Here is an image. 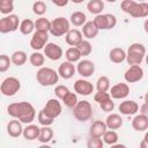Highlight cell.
Instances as JSON below:
<instances>
[{
  "mask_svg": "<svg viewBox=\"0 0 148 148\" xmlns=\"http://www.w3.org/2000/svg\"><path fill=\"white\" fill-rule=\"evenodd\" d=\"M108 131V126L105 124V121L102 120H95L89 130V135L90 136H96V138H102L104 135V133Z\"/></svg>",
  "mask_w": 148,
  "mask_h": 148,
  "instance_id": "obj_19",
  "label": "cell"
},
{
  "mask_svg": "<svg viewBox=\"0 0 148 148\" xmlns=\"http://www.w3.org/2000/svg\"><path fill=\"white\" fill-rule=\"evenodd\" d=\"M38 148H52L51 146H49V145H46V143H43L42 146H39Z\"/></svg>",
  "mask_w": 148,
  "mask_h": 148,
  "instance_id": "obj_53",
  "label": "cell"
},
{
  "mask_svg": "<svg viewBox=\"0 0 148 148\" xmlns=\"http://www.w3.org/2000/svg\"><path fill=\"white\" fill-rule=\"evenodd\" d=\"M7 113L14 118L20 120L22 124H31L36 117V110L34 105L29 102H16L12 103L7 106Z\"/></svg>",
  "mask_w": 148,
  "mask_h": 148,
  "instance_id": "obj_1",
  "label": "cell"
},
{
  "mask_svg": "<svg viewBox=\"0 0 148 148\" xmlns=\"http://www.w3.org/2000/svg\"><path fill=\"white\" fill-rule=\"evenodd\" d=\"M37 120H38V123H39L42 126H51V125L53 124V121H54V119H51L50 117H47V116L43 112V110H40V111L38 112V114H37Z\"/></svg>",
  "mask_w": 148,
  "mask_h": 148,
  "instance_id": "obj_42",
  "label": "cell"
},
{
  "mask_svg": "<svg viewBox=\"0 0 148 148\" xmlns=\"http://www.w3.org/2000/svg\"><path fill=\"white\" fill-rule=\"evenodd\" d=\"M140 113L148 117V103H143L141 106H140Z\"/></svg>",
  "mask_w": 148,
  "mask_h": 148,
  "instance_id": "obj_48",
  "label": "cell"
},
{
  "mask_svg": "<svg viewBox=\"0 0 148 148\" xmlns=\"http://www.w3.org/2000/svg\"><path fill=\"white\" fill-rule=\"evenodd\" d=\"M99 108H101L103 111H105V112H111V111H113V109H114V102L112 101V98H110L109 101H106V102L99 104Z\"/></svg>",
  "mask_w": 148,
  "mask_h": 148,
  "instance_id": "obj_47",
  "label": "cell"
},
{
  "mask_svg": "<svg viewBox=\"0 0 148 148\" xmlns=\"http://www.w3.org/2000/svg\"><path fill=\"white\" fill-rule=\"evenodd\" d=\"M96 89H97V92H108V90L110 89L109 77L105 75L99 76L96 81Z\"/></svg>",
  "mask_w": 148,
  "mask_h": 148,
  "instance_id": "obj_34",
  "label": "cell"
},
{
  "mask_svg": "<svg viewBox=\"0 0 148 148\" xmlns=\"http://www.w3.org/2000/svg\"><path fill=\"white\" fill-rule=\"evenodd\" d=\"M87 9L89 13L97 16V15L102 14V12L104 9V2L102 0H90L87 3Z\"/></svg>",
  "mask_w": 148,
  "mask_h": 148,
  "instance_id": "obj_28",
  "label": "cell"
},
{
  "mask_svg": "<svg viewBox=\"0 0 148 148\" xmlns=\"http://www.w3.org/2000/svg\"><path fill=\"white\" fill-rule=\"evenodd\" d=\"M98 29L95 27L92 21H87V23L83 25L82 28V35L87 38V39H94L97 37L98 35Z\"/></svg>",
  "mask_w": 148,
  "mask_h": 148,
  "instance_id": "obj_26",
  "label": "cell"
},
{
  "mask_svg": "<svg viewBox=\"0 0 148 148\" xmlns=\"http://www.w3.org/2000/svg\"><path fill=\"white\" fill-rule=\"evenodd\" d=\"M35 29L37 31H46L50 32L51 30V21L47 20L46 17H39L35 21Z\"/></svg>",
  "mask_w": 148,
  "mask_h": 148,
  "instance_id": "obj_33",
  "label": "cell"
},
{
  "mask_svg": "<svg viewBox=\"0 0 148 148\" xmlns=\"http://www.w3.org/2000/svg\"><path fill=\"white\" fill-rule=\"evenodd\" d=\"M102 139H103L104 143L112 146V145H116L117 143V141H118V134H117L116 131L109 130V131H106L104 133V135L102 136Z\"/></svg>",
  "mask_w": 148,
  "mask_h": 148,
  "instance_id": "obj_37",
  "label": "cell"
},
{
  "mask_svg": "<svg viewBox=\"0 0 148 148\" xmlns=\"http://www.w3.org/2000/svg\"><path fill=\"white\" fill-rule=\"evenodd\" d=\"M110 98H112L111 95H110V92H96L94 95V101L97 102L98 104H102V103L109 101Z\"/></svg>",
  "mask_w": 148,
  "mask_h": 148,
  "instance_id": "obj_46",
  "label": "cell"
},
{
  "mask_svg": "<svg viewBox=\"0 0 148 148\" xmlns=\"http://www.w3.org/2000/svg\"><path fill=\"white\" fill-rule=\"evenodd\" d=\"M76 72L82 77H89L95 72V64L91 60H88V59L80 60L76 65Z\"/></svg>",
  "mask_w": 148,
  "mask_h": 148,
  "instance_id": "obj_12",
  "label": "cell"
},
{
  "mask_svg": "<svg viewBox=\"0 0 148 148\" xmlns=\"http://www.w3.org/2000/svg\"><path fill=\"white\" fill-rule=\"evenodd\" d=\"M110 148H127L125 145H121V143H116V145H112Z\"/></svg>",
  "mask_w": 148,
  "mask_h": 148,
  "instance_id": "obj_50",
  "label": "cell"
},
{
  "mask_svg": "<svg viewBox=\"0 0 148 148\" xmlns=\"http://www.w3.org/2000/svg\"><path fill=\"white\" fill-rule=\"evenodd\" d=\"M43 112L50 117L51 119H56L57 117H59L62 112V108H61V104L59 102V99L57 98H50L46 104L44 105V108L42 109Z\"/></svg>",
  "mask_w": 148,
  "mask_h": 148,
  "instance_id": "obj_10",
  "label": "cell"
},
{
  "mask_svg": "<svg viewBox=\"0 0 148 148\" xmlns=\"http://www.w3.org/2000/svg\"><path fill=\"white\" fill-rule=\"evenodd\" d=\"M39 133H40V127H38L37 125H34V124H29L27 125L24 128H23V138L28 141H32V140H38V136H39Z\"/></svg>",
  "mask_w": 148,
  "mask_h": 148,
  "instance_id": "obj_23",
  "label": "cell"
},
{
  "mask_svg": "<svg viewBox=\"0 0 148 148\" xmlns=\"http://www.w3.org/2000/svg\"><path fill=\"white\" fill-rule=\"evenodd\" d=\"M145 60H146V64L148 65V54H146V57H145Z\"/></svg>",
  "mask_w": 148,
  "mask_h": 148,
  "instance_id": "obj_56",
  "label": "cell"
},
{
  "mask_svg": "<svg viewBox=\"0 0 148 148\" xmlns=\"http://www.w3.org/2000/svg\"><path fill=\"white\" fill-rule=\"evenodd\" d=\"M132 127L136 132H143L148 130V117L143 114H136L132 119Z\"/></svg>",
  "mask_w": 148,
  "mask_h": 148,
  "instance_id": "obj_21",
  "label": "cell"
},
{
  "mask_svg": "<svg viewBox=\"0 0 148 148\" xmlns=\"http://www.w3.org/2000/svg\"><path fill=\"white\" fill-rule=\"evenodd\" d=\"M32 12H34V14L39 15L42 17V15H44L46 13V3L42 0L35 1L32 5Z\"/></svg>",
  "mask_w": 148,
  "mask_h": 148,
  "instance_id": "obj_40",
  "label": "cell"
},
{
  "mask_svg": "<svg viewBox=\"0 0 148 148\" xmlns=\"http://www.w3.org/2000/svg\"><path fill=\"white\" fill-rule=\"evenodd\" d=\"M71 30V22L62 17V16H59V17H56L51 21V30H50V34L54 37H60V36H66L67 32Z\"/></svg>",
  "mask_w": 148,
  "mask_h": 148,
  "instance_id": "obj_5",
  "label": "cell"
},
{
  "mask_svg": "<svg viewBox=\"0 0 148 148\" xmlns=\"http://www.w3.org/2000/svg\"><path fill=\"white\" fill-rule=\"evenodd\" d=\"M74 90L75 92H77L79 95L82 96H89L91 95V92L94 91V86L91 82L83 80V79H79L75 81L74 83Z\"/></svg>",
  "mask_w": 148,
  "mask_h": 148,
  "instance_id": "obj_16",
  "label": "cell"
},
{
  "mask_svg": "<svg viewBox=\"0 0 148 148\" xmlns=\"http://www.w3.org/2000/svg\"><path fill=\"white\" fill-rule=\"evenodd\" d=\"M146 57V47L141 43H133L126 52V61L131 66L140 65Z\"/></svg>",
  "mask_w": 148,
  "mask_h": 148,
  "instance_id": "obj_2",
  "label": "cell"
},
{
  "mask_svg": "<svg viewBox=\"0 0 148 148\" xmlns=\"http://www.w3.org/2000/svg\"><path fill=\"white\" fill-rule=\"evenodd\" d=\"M143 98H145V103H148V91L145 94V97Z\"/></svg>",
  "mask_w": 148,
  "mask_h": 148,
  "instance_id": "obj_55",
  "label": "cell"
},
{
  "mask_svg": "<svg viewBox=\"0 0 148 148\" xmlns=\"http://www.w3.org/2000/svg\"><path fill=\"white\" fill-rule=\"evenodd\" d=\"M139 147H140V148H148V143L142 139V141L140 142V146H139Z\"/></svg>",
  "mask_w": 148,
  "mask_h": 148,
  "instance_id": "obj_51",
  "label": "cell"
},
{
  "mask_svg": "<svg viewBox=\"0 0 148 148\" xmlns=\"http://www.w3.org/2000/svg\"><path fill=\"white\" fill-rule=\"evenodd\" d=\"M7 133L12 138H18L23 134V127L22 123L17 119H13L7 124Z\"/></svg>",
  "mask_w": 148,
  "mask_h": 148,
  "instance_id": "obj_20",
  "label": "cell"
},
{
  "mask_svg": "<svg viewBox=\"0 0 148 148\" xmlns=\"http://www.w3.org/2000/svg\"><path fill=\"white\" fill-rule=\"evenodd\" d=\"M105 124H106V126H108L109 130L114 131V130H119L123 126L124 120H123V118H121L120 114H118V113H111V114H109L106 117Z\"/></svg>",
  "mask_w": 148,
  "mask_h": 148,
  "instance_id": "obj_22",
  "label": "cell"
},
{
  "mask_svg": "<svg viewBox=\"0 0 148 148\" xmlns=\"http://www.w3.org/2000/svg\"><path fill=\"white\" fill-rule=\"evenodd\" d=\"M69 22L74 27H83L87 23V16H86L84 13L77 10V12H74V13L71 14Z\"/></svg>",
  "mask_w": 148,
  "mask_h": 148,
  "instance_id": "obj_27",
  "label": "cell"
},
{
  "mask_svg": "<svg viewBox=\"0 0 148 148\" xmlns=\"http://www.w3.org/2000/svg\"><path fill=\"white\" fill-rule=\"evenodd\" d=\"M20 18L15 14H10L7 16H3L0 20V32L1 34H8L14 32L17 29H20Z\"/></svg>",
  "mask_w": 148,
  "mask_h": 148,
  "instance_id": "obj_8",
  "label": "cell"
},
{
  "mask_svg": "<svg viewBox=\"0 0 148 148\" xmlns=\"http://www.w3.org/2000/svg\"><path fill=\"white\" fill-rule=\"evenodd\" d=\"M128 94H130V87L127 83H124V82L117 83L113 87H111V89H110V95L114 99L126 98L128 96Z\"/></svg>",
  "mask_w": 148,
  "mask_h": 148,
  "instance_id": "obj_14",
  "label": "cell"
},
{
  "mask_svg": "<svg viewBox=\"0 0 148 148\" xmlns=\"http://www.w3.org/2000/svg\"><path fill=\"white\" fill-rule=\"evenodd\" d=\"M73 116L79 121H87L92 117V105L90 102L83 99L79 101L76 106L73 109Z\"/></svg>",
  "mask_w": 148,
  "mask_h": 148,
  "instance_id": "obj_4",
  "label": "cell"
},
{
  "mask_svg": "<svg viewBox=\"0 0 148 148\" xmlns=\"http://www.w3.org/2000/svg\"><path fill=\"white\" fill-rule=\"evenodd\" d=\"M10 59H12V64H14L15 66L20 67V66H23V65L27 62V60H28V56H27V53H25L24 51L18 50V51L13 52Z\"/></svg>",
  "mask_w": 148,
  "mask_h": 148,
  "instance_id": "obj_29",
  "label": "cell"
},
{
  "mask_svg": "<svg viewBox=\"0 0 148 148\" xmlns=\"http://www.w3.org/2000/svg\"><path fill=\"white\" fill-rule=\"evenodd\" d=\"M49 44V32L46 31H35L30 39V46L35 51H39L44 49Z\"/></svg>",
  "mask_w": 148,
  "mask_h": 148,
  "instance_id": "obj_9",
  "label": "cell"
},
{
  "mask_svg": "<svg viewBox=\"0 0 148 148\" xmlns=\"http://www.w3.org/2000/svg\"><path fill=\"white\" fill-rule=\"evenodd\" d=\"M14 9L13 0H1L0 1V13L3 15H10Z\"/></svg>",
  "mask_w": 148,
  "mask_h": 148,
  "instance_id": "obj_38",
  "label": "cell"
},
{
  "mask_svg": "<svg viewBox=\"0 0 148 148\" xmlns=\"http://www.w3.org/2000/svg\"><path fill=\"white\" fill-rule=\"evenodd\" d=\"M95 27L98 30H110L117 24V18L113 14H99L92 20Z\"/></svg>",
  "mask_w": 148,
  "mask_h": 148,
  "instance_id": "obj_7",
  "label": "cell"
},
{
  "mask_svg": "<svg viewBox=\"0 0 148 148\" xmlns=\"http://www.w3.org/2000/svg\"><path fill=\"white\" fill-rule=\"evenodd\" d=\"M52 3L54 6H58V7H65L68 5V0H62V1H57V0H53Z\"/></svg>",
  "mask_w": 148,
  "mask_h": 148,
  "instance_id": "obj_49",
  "label": "cell"
},
{
  "mask_svg": "<svg viewBox=\"0 0 148 148\" xmlns=\"http://www.w3.org/2000/svg\"><path fill=\"white\" fill-rule=\"evenodd\" d=\"M62 102H64V104H65L67 108L74 109V108L76 106V104L79 103V99H77V96H76L75 92L69 91V92L62 98Z\"/></svg>",
  "mask_w": 148,
  "mask_h": 148,
  "instance_id": "obj_36",
  "label": "cell"
},
{
  "mask_svg": "<svg viewBox=\"0 0 148 148\" xmlns=\"http://www.w3.org/2000/svg\"><path fill=\"white\" fill-rule=\"evenodd\" d=\"M135 3H136V1H134V0H124V1H121L120 7H121V9H123L124 13L131 14V12L133 10Z\"/></svg>",
  "mask_w": 148,
  "mask_h": 148,
  "instance_id": "obj_45",
  "label": "cell"
},
{
  "mask_svg": "<svg viewBox=\"0 0 148 148\" xmlns=\"http://www.w3.org/2000/svg\"><path fill=\"white\" fill-rule=\"evenodd\" d=\"M130 15L135 18L148 17V2H136Z\"/></svg>",
  "mask_w": 148,
  "mask_h": 148,
  "instance_id": "obj_25",
  "label": "cell"
},
{
  "mask_svg": "<svg viewBox=\"0 0 148 148\" xmlns=\"http://www.w3.org/2000/svg\"><path fill=\"white\" fill-rule=\"evenodd\" d=\"M65 57H66L67 61L74 64V62H79L82 56H81L77 47H68L65 52Z\"/></svg>",
  "mask_w": 148,
  "mask_h": 148,
  "instance_id": "obj_32",
  "label": "cell"
},
{
  "mask_svg": "<svg viewBox=\"0 0 148 148\" xmlns=\"http://www.w3.org/2000/svg\"><path fill=\"white\" fill-rule=\"evenodd\" d=\"M34 30H35V22L32 20L25 18V20L21 21L20 31L22 35H30V34H32Z\"/></svg>",
  "mask_w": 148,
  "mask_h": 148,
  "instance_id": "obj_35",
  "label": "cell"
},
{
  "mask_svg": "<svg viewBox=\"0 0 148 148\" xmlns=\"http://www.w3.org/2000/svg\"><path fill=\"white\" fill-rule=\"evenodd\" d=\"M109 59L113 64H121L126 60V52L121 47H113L109 52Z\"/></svg>",
  "mask_w": 148,
  "mask_h": 148,
  "instance_id": "obj_24",
  "label": "cell"
},
{
  "mask_svg": "<svg viewBox=\"0 0 148 148\" xmlns=\"http://www.w3.org/2000/svg\"><path fill=\"white\" fill-rule=\"evenodd\" d=\"M36 81L42 87H50L59 81V74L53 68L50 67H42L36 73Z\"/></svg>",
  "mask_w": 148,
  "mask_h": 148,
  "instance_id": "obj_3",
  "label": "cell"
},
{
  "mask_svg": "<svg viewBox=\"0 0 148 148\" xmlns=\"http://www.w3.org/2000/svg\"><path fill=\"white\" fill-rule=\"evenodd\" d=\"M29 61H30V64L34 67H40L42 68L43 65H44V62H45V56L43 53L38 52V51H35V52H32L30 54Z\"/></svg>",
  "mask_w": 148,
  "mask_h": 148,
  "instance_id": "obj_30",
  "label": "cell"
},
{
  "mask_svg": "<svg viewBox=\"0 0 148 148\" xmlns=\"http://www.w3.org/2000/svg\"><path fill=\"white\" fill-rule=\"evenodd\" d=\"M21 89V81L15 77V76H8L6 77L1 86H0V91L3 96L7 97H12L14 96L16 92H18Z\"/></svg>",
  "mask_w": 148,
  "mask_h": 148,
  "instance_id": "obj_6",
  "label": "cell"
},
{
  "mask_svg": "<svg viewBox=\"0 0 148 148\" xmlns=\"http://www.w3.org/2000/svg\"><path fill=\"white\" fill-rule=\"evenodd\" d=\"M103 147H104V141L102 138L90 136L87 141V148H103Z\"/></svg>",
  "mask_w": 148,
  "mask_h": 148,
  "instance_id": "obj_41",
  "label": "cell"
},
{
  "mask_svg": "<svg viewBox=\"0 0 148 148\" xmlns=\"http://www.w3.org/2000/svg\"><path fill=\"white\" fill-rule=\"evenodd\" d=\"M76 47L79 49V51H80V53H81L82 57L89 56L91 53V51H92V46H91V44H90V42L88 39H83Z\"/></svg>",
  "mask_w": 148,
  "mask_h": 148,
  "instance_id": "obj_39",
  "label": "cell"
},
{
  "mask_svg": "<svg viewBox=\"0 0 148 148\" xmlns=\"http://www.w3.org/2000/svg\"><path fill=\"white\" fill-rule=\"evenodd\" d=\"M12 64V59L7 54H1L0 56V72L5 73L7 69H9Z\"/></svg>",
  "mask_w": 148,
  "mask_h": 148,
  "instance_id": "obj_43",
  "label": "cell"
},
{
  "mask_svg": "<svg viewBox=\"0 0 148 148\" xmlns=\"http://www.w3.org/2000/svg\"><path fill=\"white\" fill-rule=\"evenodd\" d=\"M69 91H71V90L68 89V87H67V86H64V84H59V86H57V87L54 88V94H56L57 98H58V99H61V101H62V98H64Z\"/></svg>",
  "mask_w": 148,
  "mask_h": 148,
  "instance_id": "obj_44",
  "label": "cell"
},
{
  "mask_svg": "<svg viewBox=\"0 0 148 148\" xmlns=\"http://www.w3.org/2000/svg\"><path fill=\"white\" fill-rule=\"evenodd\" d=\"M143 140H145V141H146V142L148 143V132H146V133H145V136H143Z\"/></svg>",
  "mask_w": 148,
  "mask_h": 148,
  "instance_id": "obj_54",
  "label": "cell"
},
{
  "mask_svg": "<svg viewBox=\"0 0 148 148\" xmlns=\"http://www.w3.org/2000/svg\"><path fill=\"white\" fill-rule=\"evenodd\" d=\"M65 40L66 43L71 46V47H76L82 40H83V35L82 31L77 30V29H71L67 35L65 36Z\"/></svg>",
  "mask_w": 148,
  "mask_h": 148,
  "instance_id": "obj_18",
  "label": "cell"
},
{
  "mask_svg": "<svg viewBox=\"0 0 148 148\" xmlns=\"http://www.w3.org/2000/svg\"><path fill=\"white\" fill-rule=\"evenodd\" d=\"M143 29H145L146 34H148V18H146L143 22Z\"/></svg>",
  "mask_w": 148,
  "mask_h": 148,
  "instance_id": "obj_52",
  "label": "cell"
},
{
  "mask_svg": "<svg viewBox=\"0 0 148 148\" xmlns=\"http://www.w3.org/2000/svg\"><path fill=\"white\" fill-rule=\"evenodd\" d=\"M75 72H76L75 65L73 62L67 61V60L64 61V62H61L59 65V67H58V74H59V76L62 77V79H65V80L72 79L74 76Z\"/></svg>",
  "mask_w": 148,
  "mask_h": 148,
  "instance_id": "obj_15",
  "label": "cell"
},
{
  "mask_svg": "<svg viewBox=\"0 0 148 148\" xmlns=\"http://www.w3.org/2000/svg\"><path fill=\"white\" fill-rule=\"evenodd\" d=\"M64 52L61 46H59L56 43H49L46 44V46L44 47V56H46V58H49L52 61H57L62 57Z\"/></svg>",
  "mask_w": 148,
  "mask_h": 148,
  "instance_id": "obj_13",
  "label": "cell"
},
{
  "mask_svg": "<svg viewBox=\"0 0 148 148\" xmlns=\"http://www.w3.org/2000/svg\"><path fill=\"white\" fill-rule=\"evenodd\" d=\"M118 109L124 116H133L139 111V104L133 99H125L119 104Z\"/></svg>",
  "mask_w": 148,
  "mask_h": 148,
  "instance_id": "obj_17",
  "label": "cell"
},
{
  "mask_svg": "<svg viewBox=\"0 0 148 148\" xmlns=\"http://www.w3.org/2000/svg\"><path fill=\"white\" fill-rule=\"evenodd\" d=\"M142 77H143V69L140 65L130 66L126 69V72L124 73V79L127 83L139 82L140 80H142Z\"/></svg>",
  "mask_w": 148,
  "mask_h": 148,
  "instance_id": "obj_11",
  "label": "cell"
},
{
  "mask_svg": "<svg viewBox=\"0 0 148 148\" xmlns=\"http://www.w3.org/2000/svg\"><path fill=\"white\" fill-rule=\"evenodd\" d=\"M53 138V131L50 126H43L40 127V133L38 136V141L42 143H47Z\"/></svg>",
  "mask_w": 148,
  "mask_h": 148,
  "instance_id": "obj_31",
  "label": "cell"
}]
</instances>
